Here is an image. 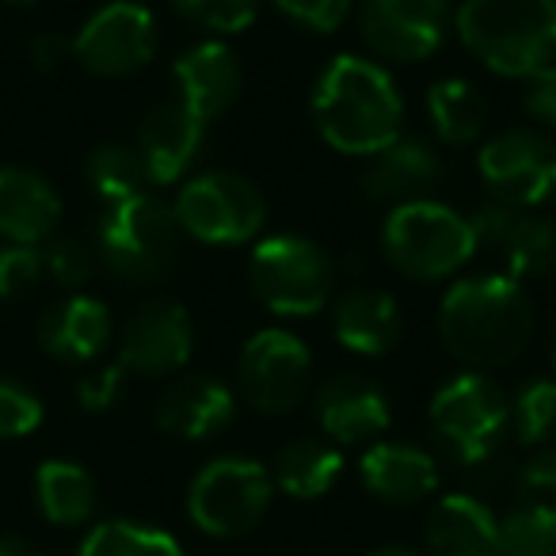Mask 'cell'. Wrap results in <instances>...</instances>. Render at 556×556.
I'll return each instance as SVG.
<instances>
[{"mask_svg":"<svg viewBox=\"0 0 556 556\" xmlns=\"http://www.w3.org/2000/svg\"><path fill=\"white\" fill-rule=\"evenodd\" d=\"M439 340L465 370L510 366L533 340V305L518 278H457L439 305Z\"/></svg>","mask_w":556,"mask_h":556,"instance_id":"cell-1","label":"cell"},{"mask_svg":"<svg viewBox=\"0 0 556 556\" xmlns=\"http://www.w3.org/2000/svg\"><path fill=\"white\" fill-rule=\"evenodd\" d=\"M313 123L343 156H374L404 134V100L386 65L336 54L313 85Z\"/></svg>","mask_w":556,"mask_h":556,"instance_id":"cell-2","label":"cell"},{"mask_svg":"<svg viewBox=\"0 0 556 556\" xmlns=\"http://www.w3.org/2000/svg\"><path fill=\"white\" fill-rule=\"evenodd\" d=\"M454 31L495 77L526 80L556 58V0H462Z\"/></svg>","mask_w":556,"mask_h":556,"instance_id":"cell-3","label":"cell"},{"mask_svg":"<svg viewBox=\"0 0 556 556\" xmlns=\"http://www.w3.org/2000/svg\"><path fill=\"white\" fill-rule=\"evenodd\" d=\"M477 232L469 217L446 202H404L393 206L381 225V255L393 270L412 282L454 278L477 255Z\"/></svg>","mask_w":556,"mask_h":556,"instance_id":"cell-4","label":"cell"},{"mask_svg":"<svg viewBox=\"0 0 556 556\" xmlns=\"http://www.w3.org/2000/svg\"><path fill=\"white\" fill-rule=\"evenodd\" d=\"M96 244H100L103 267L115 278L134 282V287H153L176 267L184 229L168 202L146 191L115 202V206H103L100 225H96Z\"/></svg>","mask_w":556,"mask_h":556,"instance_id":"cell-5","label":"cell"},{"mask_svg":"<svg viewBox=\"0 0 556 556\" xmlns=\"http://www.w3.org/2000/svg\"><path fill=\"white\" fill-rule=\"evenodd\" d=\"M248 287L275 317H313L332 302L336 263L317 240L278 232L252 248Z\"/></svg>","mask_w":556,"mask_h":556,"instance_id":"cell-6","label":"cell"},{"mask_svg":"<svg viewBox=\"0 0 556 556\" xmlns=\"http://www.w3.org/2000/svg\"><path fill=\"white\" fill-rule=\"evenodd\" d=\"M275 500L270 469L255 457H210L187 484V518L206 538H244L263 522Z\"/></svg>","mask_w":556,"mask_h":556,"instance_id":"cell-7","label":"cell"},{"mask_svg":"<svg viewBox=\"0 0 556 556\" xmlns=\"http://www.w3.org/2000/svg\"><path fill=\"white\" fill-rule=\"evenodd\" d=\"M172 214H176L184 237H194L199 244L232 248L248 244L263 232L267 199L240 172H199L179 187Z\"/></svg>","mask_w":556,"mask_h":556,"instance_id":"cell-8","label":"cell"},{"mask_svg":"<svg viewBox=\"0 0 556 556\" xmlns=\"http://www.w3.org/2000/svg\"><path fill=\"white\" fill-rule=\"evenodd\" d=\"M431 427L457 462L480 465L507 434L510 401L492 374L465 370L431 396Z\"/></svg>","mask_w":556,"mask_h":556,"instance_id":"cell-9","label":"cell"},{"mask_svg":"<svg viewBox=\"0 0 556 556\" xmlns=\"http://www.w3.org/2000/svg\"><path fill=\"white\" fill-rule=\"evenodd\" d=\"M477 172L488 199L510 210H538L556 199V138L533 126H515L480 146Z\"/></svg>","mask_w":556,"mask_h":556,"instance_id":"cell-10","label":"cell"},{"mask_svg":"<svg viewBox=\"0 0 556 556\" xmlns=\"http://www.w3.org/2000/svg\"><path fill=\"white\" fill-rule=\"evenodd\" d=\"M313 386V355L287 328H263L240 348L237 393L260 416H287Z\"/></svg>","mask_w":556,"mask_h":556,"instance_id":"cell-11","label":"cell"},{"mask_svg":"<svg viewBox=\"0 0 556 556\" xmlns=\"http://www.w3.org/2000/svg\"><path fill=\"white\" fill-rule=\"evenodd\" d=\"M156 20L138 0H111L73 35V58L92 77L123 80L141 73L156 54Z\"/></svg>","mask_w":556,"mask_h":556,"instance_id":"cell-12","label":"cell"},{"mask_svg":"<svg viewBox=\"0 0 556 556\" xmlns=\"http://www.w3.org/2000/svg\"><path fill=\"white\" fill-rule=\"evenodd\" d=\"M450 27H454L450 0H363L358 4V35L381 62H427L442 50Z\"/></svg>","mask_w":556,"mask_h":556,"instance_id":"cell-13","label":"cell"},{"mask_svg":"<svg viewBox=\"0 0 556 556\" xmlns=\"http://www.w3.org/2000/svg\"><path fill=\"white\" fill-rule=\"evenodd\" d=\"M194 355V325L172 298H149L130 313L118 340V363L138 378H172Z\"/></svg>","mask_w":556,"mask_h":556,"instance_id":"cell-14","label":"cell"},{"mask_svg":"<svg viewBox=\"0 0 556 556\" xmlns=\"http://www.w3.org/2000/svg\"><path fill=\"white\" fill-rule=\"evenodd\" d=\"M477 248H492L507 263V275L518 282L548 278L556 270V222L538 210H510L488 199L469 214Z\"/></svg>","mask_w":556,"mask_h":556,"instance_id":"cell-15","label":"cell"},{"mask_svg":"<svg viewBox=\"0 0 556 556\" xmlns=\"http://www.w3.org/2000/svg\"><path fill=\"white\" fill-rule=\"evenodd\" d=\"M313 412H317L325 439L336 446L378 442L393 424L386 389L363 374H332L328 381H320L317 396H313Z\"/></svg>","mask_w":556,"mask_h":556,"instance_id":"cell-16","label":"cell"},{"mask_svg":"<svg viewBox=\"0 0 556 556\" xmlns=\"http://www.w3.org/2000/svg\"><path fill=\"white\" fill-rule=\"evenodd\" d=\"M442 179H446V161H442L439 146L419 138V134H401L393 146L366 156L358 184L370 202L404 206V202L431 199Z\"/></svg>","mask_w":556,"mask_h":556,"instance_id":"cell-17","label":"cell"},{"mask_svg":"<svg viewBox=\"0 0 556 556\" xmlns=\"http://www.w3.org/2000/svg\"><path fill=\"white\" fill-rule=\"evenodd\" d=\"M237 393L210 374H184L156 401V427L179 442H210L229 431Z\"/></svg>","mask_w":556,"mask_h":556,"instance_id":"cell-18","label":"cell"},{"mask_svg":"<svg viewBox=\"0 0 556 556\" xmlns=\"http://www.w3.org/2000/svg\"><path fill=\"white\" fill-rule=\"evenodd\" d=\"M202 138H206V123L194 111H187L179 100L156 103L138 126V149L141 164H146L149 184H176L191 172V164L202 153Z\"/></svg>","mask_w":556,"mask_h":556,"instance_id":"cell-19","label":"cell"},{"mask_svg":"<svg viewBox=\"0 0 556 556\" xmlns=\"http://www.w3.org/2000/svg\"><path fill=\"white\" fill-rule=\"evenodd\" d=\"M358 477L366 492L389 507H412L439 492V462L412 442H370Z\"/></svg>","mask_w":556,"mask_h":556,"instance_id":"cell-20","label":"cell"},{"mask_svg":"<svg viewBox=\"0 0 556 556\" xmlns=\"http://www.w3.org/2000/svg\"><path fill=\"white\" fill-rule=\"evenodd\" d=\"M172 73H176V88H179L176 100L187 111H194L206 126L217 115H225L240 100V88H244V70H240L237 54L217 39L191 47Z\"/></svg>","mask_w":556,"mask_h":556,"instance_id":"cell-21","label":"cell"},{"mask_svg":"<svg viewBox=\"0 0 556 556\" xmlns=\"http://www.w3.org/2000/svg\"><path fill=\"white\" fill-rule=\"evenodd\" d=\"M424 556H500V518L484 500L450 492L424 518Z\"/></svg>","mask_w":556,"mask_h":556,"instance_id":"cell-22","label":"cell"},{"mask_svg":"<svg viewBox=\"0 0 556 556\" xmlns=\"http://www.w3.org/2000/svg\"><path fill=\"white\" fill-rule=\"evenodd\" d=\"M62 222V199L42 172L9 164L0 168V237L9 244H42Z\"/></svg>","mask_w":556,"mask_h":556,"instance_id":"cell-23","label":"cell"},{"mask_svg":"<svg viewBox=\"0 0 556 556\" xmlns=\"http://www.w3.org/2000/svg\"><path fill=\"white\" fill-rule=\"evenodd\" d=\"M332 332L355 355H389L404 336V313L386 290L355 287L332 302Z\"/></svg>","mask_w":556,"mask_h":556,"instance_id":"cell-24","label":"cell"},{"mask_svg":"<svg viewBox=\"0 0 556 556\" xmlns=\"http://www.w3.org/2000/svg\"><path fill=\"white\" fill-rule=\"evenodd\" d=\"M39 343L58 363H92L111 343V313L88 294L54 302L39 320Z\"/></svg>","mask_w":556,"mask_h":556,"instance_id":"cell-25","label":"cell"},{"mask_svg":"<svg viewBox=\"0 0 556 556\" xmlns=\"http://www.w3.org/2000/svg\"><path fill=\"white\" fill-rule=\"evenodd\" d=\"M340 472H343V454L328 439H290L275 454V465H270L275 492H287L290 500H302V503L320 500V495L332 492Z\"/></svg>","mask_w":556,"mask_h":556,"instance_id":"cell-26","label":"cell"},{"mask_svg":"<svg viewBox=\"0 0 556 556\" xmlns=\"http://www.w3.org/2000/svg\"><path fill=\"white\" fill-rule=\"evenodd\" d=\"M35 503L50 526H85L96 515V480L77 462H42L35 469Z\"/></svg>","mask_w":556,"mask_h":556,"instance_id":"cell-27","label":"cell"},{"mask_svg":"<svg viewBox=\"0 0 556 556\" xmlns=\"http://www.w3.org/2000/svg\"><path fill=\"white\" fill-rule=\"evenodd\" d=\"M427 118L442 146H472L484 134L488 100L472 80L446 77L427 88Z\"/></svg>","mask_w":556,"mask_h":556,"instance_id":"cell-28","label":"cell"},{"mask_svg":"<svg viewBox=\"0 0 556 556\" xmlns=\"http://www.w3.org/2000/svg\"><path fill=\"white\" fill-rule=\"evenodd\" d=\"M77 556H187L168 530L130 518H108L85 533Z\"/></svg>","mask_w":556,"mask_h":556,"instance_id":"cell-29","label":"cell"},{"mask_svg":"<svg viewBox=\"0 0 556 556\" xmlns=\"http://www.w3.org/2000/svg\"><path fill=\"white\" fill-rule=\"evenodd\" d=\"M85 179L103 206H115V202H126V199H134V194H146V187H149L146 164H141L138 149L123 146V141H103V146H96L92 153H88Z\"/></svg>","mask_w":556,"mask_h":556,"instance_id":"cell-30","label":"cell"},{"mask_svg":"<svg viewBox=\"0 0 556 556\" xmlns=\"http://www.w3.org/2000/svg\"><path fill=\"white\" fill-rule=\"evenodd\" d=\"M510 427L522 446H548L556 439V378H533L510 401Z\"/></svg>","mask_w":556,"mask_h":556,"instance_id":"cell-31","label":"cell"},{"mask_svg":"<svg viewBox=\"0 0 556 556\" xmlns=\"http://www.w3.org/2000/svg\"><path fill=\"white\" fill-rule=\"evenodd\" d=\"M500 556H556V518L515 507L500 518Z\"/></svg>","mask_w":556,"mask_h":556,"instance_id":"cell-32","label":"cell"},{"mask_svg":"<svg viewBox=\"0 0 556 556\" xmlns=\"http://www.w3.org/2000/svg\"><path fill=\"white\" fill-rule=\"evenodd\" d=\"M179 20L210 35H240L255 24L263 0H172Z\"/></svg>","mask_w":556,"mask_h":556,"instance_id":"cell-33","label":"cell"},{"mask_svg":"<svg viewBox=\"0 0 556 556\" xmlns=\"http://www.w3.org/2000/svg\"><path fill=\"white\" fill-rule=\"evenodd\" d=\"M515 492L518 507L556 518V446H541L538 454L526 457V465L518 469Z\"/></svg>","mask_w":556,"mask_h":556,"instance_id":"cell-34","label":"cell"},{"mask_svg":"<svg viewBox=\"0 0 556 556\" xmlns=\"http://www.w3.org/2000/svg\"><path fill=\"white\" fill-rule=\"evenodd\" d=\"M92 252L77 237H50L47 248H42V267L65 290L85 287L88 278H92Z\"/></svg>","mask_w":556,"mask_h":556,"instance_id":"cell-35","label":"cell"},{"mask_svg":"<svg viewBox=\"0 0 556 556\" xmlns=\"http://www.w3.org/2000/svg\"><path fill=\"white\" fill-rule=\"evenodd\" d=\"M47 267H42V252L27 244H4L0 248V302H16V298L31 294L42 282Z\"/></svg>","mask_w":556,"mask_h":556,"instance_id":"cell-36","label":"cell"},{"mask_svg":"<svg viewBox=\"0 0 556 556\" xmlns=\"http://www.w3.org/2000/svg\"><path fill=\"white\" fill-rule=\"evenodd\" d=\"M42 416V401L20 381L0 378V439H24V434L39 431Z\"/></svg>","mask_w":556,"mask_h":556,"instance_id":"cell-37","label":"cell"},{"mask_svg":"<svg viewBox=\"0 0 556 556\" xmlns=\"http://www.w3.org/2000/svg\"><path fill=\"white\" fill-rule=\"evenodd\" d=\"M270 4L287 20H294L298 27H305V31L332 35L351 16L355 0H270Z\"/></svg>","mask_w":556,"mask_h":556,"instance_id":"cell-38","label":"cell"},{"mask_svg":"<svg viewBox=\"0 0 556 556\" xmlns=\"http://www.w3.org/2000/svg\"><path fill=\"white\" fill-rule=\"evenodd\" d=\"M123 381H126L123 363L100 366V370H92L88 378H80L77 404L85 412H108V408H115V401L123 396Z\"/></svg>","mask_w":556,"mask_h":556,"instance_id":"cell-39","label":"cell"},{"mask_svg":"<svg viewBox=\"0 0 556 556\" xmlns=\"http://www.w3.org/2000/svg\"><path fill=\"white\" fill-rule=\"evenodd\" d=\"M522 111L545 130H556V65H545L533 77H526Z\"/></svg>","mask_w":556,"mask_h":556,"instance_id":"cell-40","label":"cell"},{"mask_svg":"<svg viewBox=\"0 0 556 556\" xmlns=\"http://www.w3.org/2000/svg\"><path fill=\"white\" fill-rule=\"evenodd\" d=\"M70 58H73V39H65V35L42 31V35H35V39H31V62H35V70L50 73V70H58V65L70 62Z\"/></svg>","mask_w":556,"mask_h":556,"instance_id":"cell-41","label":"cell"},{"mask_svg":"<svg viewBox=\"0 0 556 556\" xmlns=\"http://www.w3.org/2000/svg\"><path fill=\"white\" fill-rule=\"evenodd\" d=\"M0 556H39V548L16 533H0Z\"/></svg>","mask_w":556,"mask_h":556,"instance_id":"cell-42","label":"cell"},{"mask_svg":"<svg viewBox=\"0 0 556 556\" xmlns=\"http://www.w3.org/2000/svg\"><path fill=\"white\" fill-rule=\"evenodd\" d=\"M366 556H424L419 548H412V545H378L374 553H366Z\"/></svg>","mask_w":556,"mask_h":556,"instance_id":"cell-43","label":"cell"},{"mask_svg":"<svg viewBox=\"0 0 556 556\" xmlns=\"http://www.w3.org/2000/svg\"><path fill=\"white\" fill-rule=\"evenodd\" d=\"M9 4H35V0H9Z\"/></svg>","mask_w":556,"mask_h":556,"instance_id":"cell-44","label":"cell"},{"mask_svg":"<svg viewBox=\"0 0 556 556\" xmlns=\"http://www.w3.org/2000/svg\"><path fill=\"white\" fill-rule=\"evenodd\" d=\"M553 366H556V336H553Z\"/></svg>","mask_w":556,"mask_h":556,"instance_id":"cell-45","label":"cell"}]
</instances>
